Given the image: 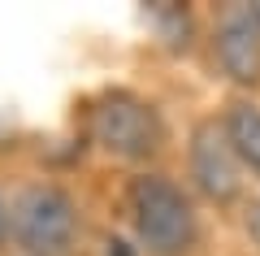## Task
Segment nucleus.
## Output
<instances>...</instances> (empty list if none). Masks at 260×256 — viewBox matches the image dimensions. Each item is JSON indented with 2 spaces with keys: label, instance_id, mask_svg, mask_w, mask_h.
<instances>
[{
  "label": "nucleus",
  "instance_id": "9",
  "mask_svg": "<svg viewBox=\"0 0 260 256\" xmlns=\"http://www.w3.org/2000/svg\"><path fill=\"white\" fill-rule=\"evenodd\" d=\"M9 243V204H5V195H0V247Z\"/></svg>",
  "mask_w": 260,
  "mask_h": 256
},
{
  "label": "nucleus",
  "instance_id": "1",
  "mask_svg": "<svg viewBox=\"0 0 260 256\" xmlns=\"http://www.w3.org/2000/svg\"><path fill=\"white\" fill-rule=\"evenodd\" d=\"M130 230L148 256H191L200 247V213L165 174H135L126 187Z\"/></svg>",
  "mask_w": 260,
  "mask_h": 256
},
{
  "label": "nucleus",
  "instance_id": "2",
  "mask_svg": "<svg viewBox=\"0 0 260 256\" xmlns=\"http://www.w3.org/2000/svg\"><path fill=\"white\" fill-rule=\"evenodd\" d=\"M87 135L113 161H130L143 165L152 156H160L165 148V118L160 109L139 92H126V87H113L87 113Z\"/></svg>",
  "mask_w": 260,
  "mask_h": 256
},
{
  "label": "nucleus",
  "instance_id": "5",
  "mask_svg": "<svg viewBox=\"0 0 260 256\" xmlns=\"http://www.w3.org/2000/svg\"><path fill=\"white\" fill-rule=\"evenodd\" d=\"M213 61L239 87H260V22L251 5H230L213 26Z\"/></svg>",
  "mask_w": 260,
  "mask_h": 256
},
{
  "label": "nucleus",
  "instance_id": "6",
  "mask_svg": "<svg viewBox=\"0 0 260 256\" xmlns=\"http://www.w3.org/2000/svg\"><path fill=\"white\" fill-rule=\"evenodd\" d=\"M221 126H225V139H230L239 165L260 178V104L234 100L230 109L221 113Z\"/></svg>",
  "mask_w": 260,
  "mask_h": 256
},
{
  "label": "nucleus",
  "instance_id": "10",
  "mask_svg": "<svg viewBox=\"0 0 260 256\" xmlns=\"http://www.w3.org/2000/svg\"><path fill=\"white\" fill-rule=\"evenodd\" d=\"M251 13H256V22H260V5H251Z\"/></svg>",
  "mask_w": 260,
  "mask_h": 256
},
{
  "label": "nucleus",
  "instance_id": "8",
  "mask_svg": "<svg viewBox=\"0 0 260 256\" xmlns=\"http://www.w3.org/2000/svg\"><path fill=\"white\" fill-rule=\"evenodd\" d=\"M243 230H247V239L260 247V195H251V200L243 204Z\"/></svg>",
  "mask_w": 260,
  "mask_h": 256
},
{
  "label": "nucleus",
  "instance_id": "7",
  "mask_svg": "<svg viewBox=\"0 0 260 256\" xmlns=\"http://www.w3.org/2000/svg\"><path fill=\"white\" fill-rule=\"evenodd\" d=\"M148 18H152V26H156V35H160L165 48H174V52H186L191 48V9L160 0V5L148 9Z\"/></svg>",
  "mask_w": 260,
  "mask_h": 256
},
{
  "label": "nucleus",
  "instance_id": "3",
  "mask_svg": "<svg viewBox=\"0 0 260 256\" xmlns=\"http://www.w3.org/2000/svg\"><path fill=\"white\" fill-rule=\"evenodd\" d=\"M9 239L22 256H74L83 239L74 195L61 183H30L9 204Z\"/></svg>",
  "mask_w": 260,
  "mask_h": 256
},
{
  "label": "nucleus",
  "instance_id": "4",
  "mask_svg": "<svg viewBox=\"0 0 260 256\" xmlns=\"http://www.w3.org/2000/svg\"><path fill=\"white\" fill-rule=\"evenodd\" d=\"M186 169H191L195 191L208 204L230 209V204L243 200V165H239L230 139H225V126L217 118L195 122L191 144H186Z\"/></svg>",
  "mask_w": 260,
  "mask_h": 256
}]
</instances>
